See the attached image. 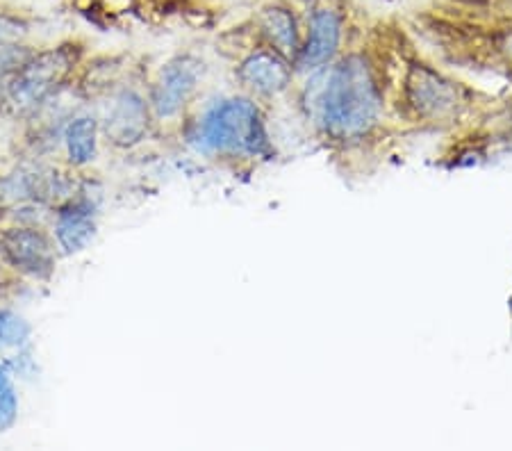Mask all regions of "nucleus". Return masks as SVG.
Here are the masks:
<instances>
[{
  "instance_id": "1",
  "label": "nucleus",
  "mask_w": 512,
  "mask_h": 451,
  "mask_svg": "<svg viewBox=\"0 0 512 451\" xmlns=\"http://www.w3.org/2000/svg\"><path fill=\"white\" fill-rule=\"evenodd\" d=\"M383 117V89L374 67L362 55H349L330 67L317 98V123L333 142L365 139Z\"/></svg>"
},
{
  "instance_id": "2",
  "label": "nucleus",
  "mask_w": 512,
  "mask_h": 451,
  "mask_svg": "<svg viewBox=\"0 0 512 451\" xmlns=\"http://www.w3.org/2000/svg\"><path fill=\"white\" fill-rule=\"evenodd\" d=\"M267 139L260 110L246 98H226L214 103L198 121L196 142L205 153L255 158L269 149Z\"/></svg>"
},
{
  "instance_id": "3",
  "label": "nucleus",
  "mask_w": 512,
  "mask_h": 451,
  "mask_svg": "<svg viewBox=\"0 0 512 451\" xmlns=\"http://www.w3.org/2000/svg\"><path fill=\"white\" fill-rule=\"evenodd\" d=\"M71 67V55L64 48L57 51H46L30 62L23 64V69L16 73L10 85V96L16 105L28 108V105L39 103L41 98L48 96L55 89L66 71Z\"/></svg>"
},
{
  "instance_id": "4",
  "label": "nucleus",
  "mask_w": 512,
  "mask_h": 451,
  "mask_svg": "<svg viewBox=\"0 0 512 451\" xmlns=\"http://www.w3.org/2000/svg\"><path fill=\"white\" fill-rule=\"evenodd\" d=\"M408 101L417 114L428 119H444L458 110L460 92L440 71L419 67L408 78Z\"/></svg>"
},
{
  "instance_id": "5",
  "label": "nucleus",
  "mask_w": 512,
  "mask_h": 451,
  "mask_svg": "<svg viewBox=\"0 0 512 451\" xmlns=\"http://www.w3.org/2000/svg\"><path fill=\"white\" fill-rule=\"evenodd\" d=\"M201 78V62L194 57H176L160 71L153 87V108L158 117H173L185 108Z\"/></svg>"
},
{
  "instance_id": "6",
  "label": "nucleus",
  "mask_w": 512,
  "mask_h": 451,
  "mask_svg": "<svg viewBox=\"0 0 512 451\" xmlns=\"http://www.w3.org/2000/svg\"><path fill=\"white\" fill-rule=\"evenodd\" d=\"M0 251L12 267L32 276H48L53 272L51 242L30 228H12L0 237Z\"/></svg>"
},
{
  "instance_id": "7",
  "label": "nucleus",
  "mask_w": 512,
  "mask_h": 451,
  "mask_svg": "<svg viewBox=\"0 0 512 451\" xmlns=\"http://www.w3.org/2000/svg\"><path fill=\"white\" fill-rule=\"evenodd\" d=\"M237 78L260 96H278L292 85V69L276 51H258L239 64Z\"/></svg>"
},
{
  "instance_id": "8",
  "label": "nucleus",
  "mask_w": 512,
  "mask_h": 451,
  "mask_svg": "<svg viewBox=\"0 0 512 451\" xmlns=\"http://www.w3.org/2000/svg\"><path fill=\"white\" fill-rule=\"evenodd\" d=\"M342 41V21L333 10H317L310 21V35L301 46L296 64L301 69H321L333 62Z\"/></svg>"
},
{
  "instance_id": "9",
  "label": "nucleus",
  "mask_w": 512,
  "mask_h": 451,
  "mask_svg": "<svg viewBox=\"0 0 512 451\" xmlns=\"http://www.w3.org/2000/svg\"><path fill=\"white\" fill-rule=\"evenodd\" d=\"M146 103L135 92H123L107 117L105 133L117 146H132L146 135Z\"/></svg>"
},
{
  "instance_id": "10",
  "label": "nucleus",
  "mask_w": 512,
  "mask_h": 451,
  "mask_svg": "<svg viewBox=\"0 0 512 451\" xmlns=\"http://www.w3.org/2000/svg\"><path fill=\"white\" fill-rule=\"evenodd\" d=\"M262 32L267 35L271 41V48L283 57L289 55H299L301 46H299V35H296V23L294 16L287 10H280V7H274V10H267L262 14Z\"/></svg>"
},
{
  "instance_id": "11",
  "label": "nucleus",
  "mask_w": 512,
  "mask_h": 451,
  "mask_svg": "<svg viewBox=\"0 0 512 451\" xmlns=\"http://www.w3.org/2000/svg\"><path fill=\"white\" fill-rule=\"evenodd\" d=\"M94 237V221L87 215V210H66L57 219V240H60L64 251H82L92 242Z\"/></svg>"
},
{
  "instance_id": "12",
  "label": "nucleus",
  "mask_w": 512,
  "mask_h": 451,
  "mask_svg": "<svg viewBox=\"0 0 512 451\" xmlns=\"http://www.w3.org/2000/svg\"><path fill=\"white\" fill-rule=\"evenodd\" d=\"M66 149L76 164L92 162L96 155V121L92 117L76 119L66 130Z\"/></svg>"
},
{
  "instance_id": "13",
  "label": "nucleus",
  "mask_w": 512,
  "mask_h": 451,
  "mask_svg": "<svg viewBox=\"0 0 512 451\" xmlns=\"http://www.w3.org/2000/svg\"><path fill=\"white\" fill-rule=\"evenodd\" d=\"M28 338V326L12 313L0 315V347H19Z\"/></svg>"
},
{
  "instance_id": "14",
  "label": "nucleus",
  "mask_w": 512,
  "mask_h": 451,
  "mask_svg": "<svg viewBox=\"0 0 512 451\" xmlns=\"http://www.w3.org/2000/svg\"><path fill=\"white\" fill-rule=\"evenodd\" d=\"M508 46H510V51H512V37H510V41H508Z\"/></svg>"
}]
</instances>
